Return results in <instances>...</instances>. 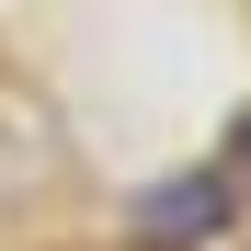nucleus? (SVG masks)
I'll return each instance as SVG.
<instances>
[{
	"instance_id": "obj_1",
	"label": "nucleus",
	"mask_w": 251,
	"mask_h": 251,
	"mask_svg": "<svg viewBox=\"0 0 251 251\" xmlns=\"http://www.w3.org/2000/svg\"><path fill=\"white\" fill-rule=\"evenodd\" d=\"M137 228H149V240H217V228H228V183H217V172L160 183V194L137 205Z\"/></svg>"
},
{
	"instance_id": "obj_2",
	"label": "nucleus",
	"mask_w": 251,
	"mask_h": 251,
	"mask_svg": "<svg viewBox=\"0 0 251 251\" xmlns=\"http://www.w3.org/2000/svg\"><path fill=\"white\" fill-rule=\"evenodd\" d=\"M228 149H240V160H251V114H240V137H228Z\"/></svg>"
}]
</instances>
